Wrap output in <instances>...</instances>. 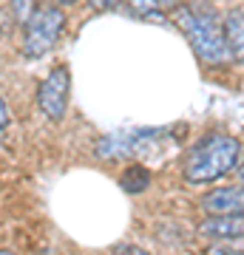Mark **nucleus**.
Returning a JSON list of instances; mask_svg holds the SVG:
<instances>
[{"label": "nucleus", "mask_w": 244, "mask_h": 255, "mask_svg": "<svg viewBox=\"0 0 244 255\" xmlns=\"http://www.w3.org/2000/svg\"><path fill=\"white\" fill-rule=\"evenodd\" d=\"M0 255H14V253H11V250H0Z\"/></svg>", "instance_id": "16"}, {"label": "nucleus", "mask_w": 244, "mask_h": 255, "mask_svg": "<svg viewBox=\"0 0 244 255\" xmlns=\"http://www.w3.org/2000/svg\"><path fill=\"white\" fill-rule=\"evenodd\" d=\"M119 187L125 193H145L151 187V170L142 164H128L119 176Z\"/></svg>", "instance_id": "9"}, {"label": "nucleus", "mask_w": 244, "mask_h": 255, "mask_svg": "<svg viewBox=\"0 0 244 255\" xmlns=\"http://www.w3.org/2000/svg\"><path fill=\"white\" fill-rule=\"evenodd\" d=\"M57 3H65V6H68V3H77V0H57Z\"/></svg>", "instance_id": "18"}, {"label": "nucleus", "mask_w": 244, "mask_h": 255, "mask_svg": "<svg viewBox=\"0 0 244 255\" xmlns=\"http://www.w3.org/2000/svg\"><path fill=\"white\" fill-rule=\"evenodd\" d=\"M68 91H71V71L68 65H54L48 77L37 85V105L51 122H60L65 117V105H68Z\"/></svg>", "instance_id": "4"}, {"label": "nucleus", "mask_w": 244, "mask_h": 255, "mask_svg": "<svg viewBox=\"0 0 244 255\" xmlns=\"http://www.w3.org/2000/svg\"><path fill=\"white\" fill-rule=\"evenodd\" d=\"M65 28V11L54 3H43L31 9L28 20L23 23V54L28 60H40L51 48L57 46V40L63 37Z\"/></svg>", "instance_id": "3"}, {"label": "nucleus", "mask_w": 244, "mask_h": 255, "mask_svg": "<svg viewBox=\"0 0 244 255\" xmlns=\"http://www.w3.org/2000/svg\"><path fill=\"white\" fill-rule=\"evenodd\" d=\"M208 255H244V247H230V241H219L208 247Z\"/></svg>", "instance_id": "11"}, {"label": "nucleus", "mask_w": 244, "mask_h": 255, "mask_svg": "<svg viewBox=\"0 0 244 255\" xmlns=\"http://www.w3.org/2000/svg\"><path fill=\"white\" fill-rule=\"evenodd\" d=\"M9 122H11L9 105H6V100H3V97H0V130H3V128H9Z\"/></svg>", "instance_id": "14"}, {"label": "nucleus", "mask_w": 244, "mask_h": 255, "mask_svg": "<svg viewBox=\"0 0 244 255\" xmlns=\"http://www.w3.org/2000/svg\"><path fill=\"white\" fill-rule=\"evenodd\" d=\"M91 6H94V9L108 11V9H114V6H119V0H91Z\"/></svg>", "instance_id": "15"}, {"label": "nucleus", "mask_w": 244, "mask_h": 255, "mask_svg": "<svg viewBox=\"0 0 244 255\" xmlns=\"http://www.w3.org/2000/svg\"><path fill=\"white\" fill-rule=\"evenodd\" d=\"M239 139L227 133H210L199 139L185 156V182L190 184H208L227 176L239 162Z\"/></svg>", "instance_id": "1"}, {"label": "nucleus", "mask_w": 244, "mask_h": 255, "mask_svg": "<svg viewBox=\"0 0 244 255\" xmlns=\"http://www.w3.org/2000/svg\"><path fill=\"white\" fill-rule=\"evenodd\" d=\"M162 130H119V133H108L97 142V156L102 159H119V156H128V153H136L142 142L159 136Z\"/></svg>", "instance_id": "5"}, {"label": "nucleus", "mask_w": 244, "mask_h": 255, "mask_svg": "<svg viewBox=\"0 0 244 255\" xmlns=\"http://www.w3.org/2000/svg\"><path fill=\"white\" fill-rule=\"evenodd\" d=\"M199 236L208 241H236L244 236V216H208L199 224Z\"/></svg>", "instance_id": "7"}, {"label": "nucleus", "mask_w": 244, "mask_h": 255, "mask_svg": "<svg viewBox=\"0 0 244 255\" xmlns=\"http://www.w3.org/2000/svg\"><path fill=\"white\" fill-rule=\"evenodd\" d=\"M225 43L230 60L244 65V9H230L225 17Z\"/></svg>", "instance_id": "8"}, {"label": "nucleus", "mask_w": 244, "mask_h": 255, "mask_svg": "<svg viewBox=\"0 0 244 255\" xmlns=\"http://www.w3.org/2000/svg\"><path fill=\"white\" fill-rule=\"evenodd\" d=\"M239 176H242V182H244V164H242V167H239Z\"/></svg>", "instance_id": "17"}, {"label": "nucleus", "mask_w": 244, "mask_h": 255, "mask_svg": "<svg viewBox=\"0 0 244 255\" xmlns=\"http://www.w3.org/2000/svg\"><path fill=\"white\" fill-rule=\"evenodd\" d=\"M114 255H154V253H148V250H142V247H131V244H122L114 250Z\"/></svg>", "instance_id": "13"}, {"label": "nucleus", "mask_w": 244, "mask_h": 255, "mask_svg": "<svg viewBox=\"0 0 244 255\" xmlns=\"http://www.w3.org/2000/svg\"><path fill=\"white\" fill-rule=\"evenodd\" d=\"M176 23L202 63L222 65L230 60L225 43V23H219L216 11L210 6H182L176 11Z\"/></svg>", "instance_id": "2"}, {"label": "nucleus", "mask_w": 244, "mask_h": 255, "mask_svg": "<svg viewBox=\"0 0 244 255\" xmlns=\"http://www.w3.org/2000/svg\"><path fill=\"white\" fill-rule=\"evenodd\" d=\"M11 6H14L17 20H23V23H26L28 14H31V0H11Z\"/></svg>", "instance_id": "12"}, {"label": "nucleus", "mask_w": 244, "mask_h": 255, "mask_svg": "<svg viewBox=\"0 0 244 255\" xmlns=\"http://www.w3.org/2000/svg\"><path fill=\"white\" fill-rule=\"evenodd\" d=\"M128 6L134 11L136 17H145V20H165L162 9L156 0H128Z\"/></svg>", "instance_id": "10"}, {"label": "nucleus", "mask_w": 244, "mask_h": 255, "mask_svg": "<svg viewBox=\"0 0 244 255\" xmlns=\"http://www.w3.org/2000/svg\"><path fill=\"white\" fill-rule=\"evenodd\" d=\"M208 216H244V187H216L202 199Z\"/></svg>", "instance_id": "6"}]
</instances>
